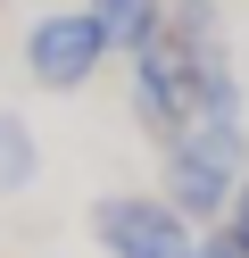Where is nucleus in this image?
Instances as JSON below:
<instances>
[{
    "mask_svg": "<svg viewBox=\"0 0 249 258\" xmlns=\"http://www.w3.org/2000/svg\"><path fill=\"white\" fill-rule=\"evenodd\" d=\"M241 175H249V125H224V117H199L183 142H166V150H158V191L199 225V233L224 225Z\"/></svg>",
    "mask_w": 249,
    "mask_h": 258,
    "instance_id": "f257e3e1",
    "label": "nucleus"
},
{
    "mask_svg": "<svg viewBox=\"0 0 249 258\" xmlns=\"http://www.w3.org/2000/svg\"><path fill=\"white\" fill-rule=\"evenodd\" d=\"M17 58H25V84H33V92L75 100L83 84H100V67L116 58V42H108V25L92 17V0H50L42 17L25 25Z\"/></svg>",
    "mask_w": 249,
    "mask_h": 258,
    "instance_id": "f03ea898",
    "label": "nucleus"
},
{
    "mask_svg": "<svg viewBox=\"0 0 249 258\" xmlns=\"http://www.w3.org/2000/svg\"><path fill=\"white\" fill-rule=\"evenodd\" d=\"M125 100H133V125H141L158 150L199 125V108H191V42L175 34V17H166L158 42H141V50L125 58Z\"/></svg>",
    "mask_w": 249,
    "mask_h": 258,
    "instance_id": "7ed1b4c3",
    "label": "nucleus"
},
{
    "mask_svg": "<svg viewBox=\"0 0 249 258\" xmlns=\"http://www.w3.org/2000/svg\"><path fill=\"white\" fill-rule=\"evenodd\" d=\"M92 241H100V258H191L199 225L166 191H100L92 200Z\"/></svg>",
    "mask_w": 249,
    "mask_h": 258,
    "instance_id": "20e7f679",
    "label": "nucleus"
},
{
    "mask_svg": "<svg viewBox=\"0 0 249 258\" xmlns=\"http://www.w3.org/2000/svg\"><path fill=\"white\" fill-rule=\"evenodd\" d=\"M92 17L108 25L116 58H133L141 42H158V34H166V17H175V0H92Z\"/></svg>",
    "mask_w": 249,
    "mask_h": 258,
    "instance_id": "39448f33",
    "label": "nucleus"
},
{
    "mask_svg": "<svg viewBox=\"0 0 249 258\" xmlns=\"http://www.w3.org/2000/svg\"><path fill=\"white\" fill-rule=\"evenodd\" d=\"M42 183V134H33L17 108H0V200H17V191Z\"/></svg>",
    "mask_w": 249,
    "mask_h": 258,
    "instance_id": "423d86ee",
    "label": "nucleus"
},
{
    "mask_svg": "<svg viewBox=\"0 0 249 258\" xmlns=\"http://www.w3.org/2000/svg\"><path fill=\"white\" fill-rule=\"evenodd\" d=\"M224 233L241 241V258H249V175H241V191H232V208H224Z\"/></svg>",
    "mask_w": 249,
    "mask_h": 258,
    "instance_id": "0eeeda50",
    "label": "nucleus"
},
{
    "mask_svg": "<svg viewBox=\"0 0 249 258\" xmlns=\"http://www.w3.org/2000/svg\"><path fill=\"white\" fill-rule=\"evenodd\" d=\"M191 258H241V241H232V233H224V225H208V233H199V241H191Z\"/></svg>",
    "mask_w": 249,
    "mask_h": 258,
    "instance_id": "6e6552de",
    "label": "nucleus"
}]
</instances>
